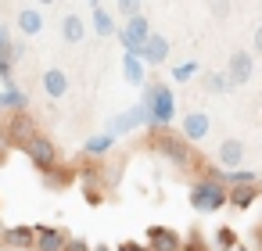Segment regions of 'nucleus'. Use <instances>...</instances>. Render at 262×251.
<instances>
[{
  "mask_svg": "<svg viewBox=\"0 0 262 251\" xmlns=\"http://www.w3.org/2000/svg\"><path fill=\"white\" fill-rule=\"evenodd\" d=\"M144 122H147V108H144V104H137V108L122 111V115L108 126V133H112V136H119V133H133V129H137V126H144Z\"/></svg>",
  "mask_w": 262,
  "mask_h": 251,
  "instance_id": "nucleus-14",
  "label": "nucleus"
},
{
  "mask_svg": "<svg viewBox=\"0 0 262 251\" xmlns=\"http://www.w3.org/2000/svg\"><path fill=\"white\" fill-rule=\"evenodd\" d=\"M72 179H76V169H72V165H61V162H58L54 169H47V172H43V183H47L51 190H65Z\"/></svg>",
  "mask_w": 262,
  "mask_h": 251,
  "instance_id": "nucleus-19",
  "label": "nucleus"
},
{
  "mask_svg": "<svg viewBox=\"0 0 262 251\" xmlns=\"http://www.w3.org/2000/svg\"><path fill=\"white\" fill-rule=\"evenodd\" d=\"M140 61H147V65H162V61H169V40H165L162 33H151L147 43L140 47Z\"/></svg>",
  "mask_w": 262,
  "mask_h": 251,
  "instance_id": "nucleus-13",
  "label": "nucleus"
},
{
  "mask_svg": "<svg viewBox=\"0 0 262 251\" xmlns=\"http://www.w3.org/2000/svg\"><path fill=\"white\" fill-rule=\"evenodd\" d=\"M251 47H255V54H258V58H262V26H258V29H255V40H251Z\"/></svg>",
  "mask_w": 262,
  "mask_h": 251,
  "instance_id": "nucleus-34",
  "label": "nucleus"
},
{
  "mask_svg": "<svg viewBox=\"0 0 262 251\" xmlns=\"http://www.w3.org/2000/svg\"><path fill=\"white\" fill-rule=\"evenodd\" d=\"M18 108H29V94L8 83L4 90H0V111H18Z\"/></svg>",
  "mask_w": 262,
  "mask_h": 251,
  "instance_id": "nucleus-20",
  "label": "nucleus"
},
{
  "mask_svg": "<svg viewBox=\"0 0 262 251\" xmlns=\"http://www.w3.org/2000/svg\"><path fill=\"white\" fill-rule=\"evenodd\" d=\"M201 83H205V90H208V94H230V90H237V86L230 83V76H226V72H205V76H201Z\"/></svg>",
  "mask_w": 262,
  "mask_h": 251,
  "instance_id": "nucleus-24",
  "label": "nucleus"
},
{
  "mask_svg": "<svg viewBox=\"0 0 262 251\" xmlns=\"http://www.w3.org/2000/svg\"><path fill=\"white\" fill-rule=\"evenodd\" d=\"M33 244H36V226H8V230H4V244H0V247L33 251Z\"/></svg>",
  "mask_w": 262,
  "mask_h": 251,
  "instance_id": "nucleus-10",
  "label": "nucleus"
},
{
  "mask_svg": "<svg viewBox=\"0 0 262 251\" xmlns=\"http://www.w3.org/2000/svg\"><path fill=\"white\" fill-rule=\"evenodd\" d=\"M115 8H119V15H122V18L144 15V11H140V0H115Z\"/></svg>",
  "mask_w": 262,
  "mask_h": 251,
  "instance_id": "nucleus-29",
  "label": "nucleus"
},
{
  "mask_svg": "<svg viewBox=\"0 0 262 251\" xmlns=\"http://www.w3.org/2000/svg\"><path fill=\"white\" fill-rule=\"evenodd\" d=\"M147 147H155L162 158H169L176 169H190L194 165V147H190V140L183 136V133H176V129H169V126H151V140H147Z\"/></svg>",
  "mask_w": 262,
  "mask_h": 251,
  "instance_id": "nucleus-1",
  "label": "nucleus"
},
{
  "mask_svg": "<svg viewBox=\"0 0 262 251\" xmlns=\"http://www.w3.org/2000/svg\"><path fill=\"white\" fill-rule=\"evenodd\" d=\"M208 129H212V119L205 115V111H190V115H183V136L190 140V144H198V140H205L208 136Z\"/></svg>",
  "mask_w": 262,
  "mask_h": 251,
  "instance_id": "nucleus-15",
  "label": "nucleus"
},
{
  "mask_svg": "<svg viewBox=\"0 0 262 251\" xmlns=\"http://www.w3.org/2000/svg\"><path fill=\"white\" fill-rule=\"evenodd\" d=\"M36 4H54V0H36Z\"/></svg>",
  "mask_w": 262,
  "mask_h": 251,
  "instance_id": "nucleus-40",
  "label": "nucleus"
},
{
  "mask_svg": "<svg viewBox=\"0 0 262 251\" xmlns=\"http://www.w3.org/2000/svg\"><path fill=\"white\" fill-rule=\"evenodd\" d=\"M251 72H255V54H251V51H233L230 61H226L230 83H233V86H244V83L251 79Z\"/></svg>",
  "mask_w": 262,
  "mask_h": 251,
  "instance_id": "nucleus-8",
  "label": "nucleus"
},
{
  "mask_svg": "<svg viewBox=\"0 0 262 251\" xmlns=\"http://www.w3.org/2000/svg\"><path fill=\"white\" fill-rule=\"evenodd\" d=\"M115 251H147V244H137V240H122Z\"/></svg>",
  "mask_w": 262,
  "mask_h": 251,
  "instance_id": "nucleus-33",
  "label": "nucleus"
},
{
  "mask_svg": "<svg viewBox=\"0 0 262 251\" xmlns=\"http://www.w3.org/2000/svg\"><path fill=\"white\" fill-rule=\"evenodd\" d=\"M122 76H126V83H133V86H144V61H140V54H129V51H122Z\"/></svg>",
  "mask_w": 262,
  "mask_h": 251,
  "instance_id": "nucleus-22",
  "label": "nucleus"
},
{
  "mask_svg": "<svg viewBox=\"0 0 262 251\" xmlns=\"http://www.w3.org/2000/svg\"><path fill=\"white\" fill-rule=\"evenodd\" d=\"M219 183H223V187H237V183H258V172H251V169H230V172H219Z\"/></svg>",
  "mask_w": 262,
  "mask_h": 251,
  "instance_id": "nucleus-25",
  "label": "nucleus"
},
{
  "mask_svg": "<svg viewBox=\"0 0 262 251\" xmlns=\"http://www.w3.org/2000/svg\"><path fill=\"white\" fill-rule=\"evenodd\" d=\"M26 158L40 169V172H47V169H54L58 162H61V151H58V144L51 140V136H43V133H36L29 144H26Z\"/></svg>",
  "mask_w": 262,
  "mask_h": 251,
  "instance_id": "nucleus-5",
  "label": "nucleus"
},
{
  "mask_svg": "<svg viewBox=\"0 0 262 251\" xmlns=\"http://www.w3.org/2000/svg\"><path fill=\"white\" fill-rule=\"evenodd\" d=\"M258 183H237V187H226V204L230 208H237V212H244V208H251L255 201H258Z\"/></svg>",
  "mask_w": 262,
  "mask_h": 251,
  "instance_id": "nucleus-11",
  "label": "nucleus"
},
{
  "mask_svg": "<svg viewBox=\"0 0 262 251\" xmlns=\"http://www.w3.org/2000/svg\"><path fill=\"white\" fill-rule=\"evenodd\" d=\"M244 140H223L219 144V151H215V158H219V165H226V169H241V158H244Z\"/></svg>",
  "mask_w": 262,
  "mask_h": 251,
  "instance_id": "nucleus-17",
  "label": "nucleus"
},
{
  "mask_svg": "<svg viewBox=\"0 0 262 251\" xmlns=\"http://www.w3.org/2000/svg\"><path fill=\"white\" fill-rule=\"evenodd\" d=\"M251 240H255V244H258V247H262V222H258V226H255V230H251Z\"/></svg>",
  "mask_w": 262,
  "mask_h": 251,
  "instance_id": "nucleus-35",
  "label": "nucleus"
},
{
  "mask_svg": "<svg viewBox=\"0 0 262 251\" xmlns=\"http://www.w3.org/2000/svg\"><path fill=\"white\" fill-rule=\"evenodd\" d=\"M190 204L198 212H219L226 204V187L219 179H194L190 187Z\"/></svg>",
  "mask_w": 262,
  "mask_h": 251,
  "instance_id": "nucleus-4",
  "label": "nucleus"
},
{
  "mask_svg": "<svg viewBox=\"0 0 262 251\" xmlns=\"http://www.w3.org/2000/svg\"><path fill=\"white\" fill-rule=\"evenodd\" d=\"M40 133L36 119L29 115V108H18V111H4V122H0V140L15 151H26V144Z\"/></svg>",
  "mask_w": 262,
  "mask_h": 251,
  "instance_id": "nucleus-2",
  "label": "nucleus"
},
{
  "mask_svg": "<svg viewBox=\"0 0 262 251\" xmlns=\"http://www.w3.org/2000/svg\"><path fill=\"white\" fill-rule=\"evenodd\" d=\"M4 230H8V226H4V222H0V244H4Z\"/></svg>",
  "mask_w": 262,
  "mask_h": 251,
  "instance_id": "nucleus-39",
  "label": "nucleus"
},
{
  "mask_svg": "<svg viewBox=\"0 0 262 251\" xmlns=\"http://www.w3.org/2000/svg\"><path fill=\"white\" fill-rule=\"evenodd\" d=\"M115 36H119L122 51L140 54V47H144V43H147V36H151V22H147V15H133V18H126V26H122Z\"/></svg>",
  "mask_w": 262,
  "mask_h": 251,
  "instance_id": "nucleus-6",
  "label": "nucleus"
},
{
  "mask_svg": "<svg viewBox=\"0 0 262 251\" xmlns=\"http://www.w3.org/2000/svg\"><path fill=\"white\" fill-rule=\"evenodd\" d=\"M40 86H43V94H47L51 101H61V97L69 94V72H65V69H47V72L40 76Z\"/></svg>",
  "mask_w": 262,
  "mask_h": 251,
  "instance_id": "nucleus-12",
  "label": "nucleus"
},
{
  "mask_svg": "<svg viewBox=\"0 0 262 251\" xmlns=\"http://www.w3.org/2000/svg\"><path fill=\"white\" fill-rule=\"evenodd\" d=\"M212 15L223 22V18H230V0H212Z\"/></svg>",
  "mask_w": 262,
  "mask_h": 251,
  "instance_id": "nucleus-31",
  "label": "nucleus"
},
{
  "mask_svg": "<svg viewBox=\"0 0 262 251\" xmlns=\"http://www.w3.org/2000/svg\"><path fill=\"white\" fill-rule=\"evenodd\" d=\"M183 251H212V247L205 244V237H201V230H190V237L183 240Z\"/></svg>",
  "mask_w": 262,
  "mask_h": 251,
  "instance_id": "nucleus-28",
  "label": "nucleus"
},
{
  "mask_svg": "<svg viewBox=\"0 0 262 251\" xmlns=\"http://www.w3.org/2000/svg\"><path fill=\"white\" fill-rule=\"evenodd\" d=\"M194 72H198V61H187V65H176V69H172V79H176V83H187Z\"/></svg>",
  "mask_w": 262,
  "mask_h": 251,
  "instance_id": "nucleus-30",
  "label": "nucleus"
},
{
  "mask_svg": "<svg viewBox=\"0 0 262 251\" xmlns=\"http://www.w3.org/2000/svg\"><path fill=\"white\" fill-rule=\"evenodd\" d=\"M147 251H183V237L172 226H147Z\"/></svg>",
  "mask_w": 262,
  "mask_h": 251,
  "instance_id": "nucleus-9",
  "label": "nucleus"
},
{
  "mask_svg": "<svg viewBox=\"0 0 262 251\" xmlns=\"http://www.w3.org/2000/svg\"><path fill=\"white\" fill-rule=\"evenodd\" d=\"M94 33L97 36H115L119 29H115V18L104 11V8H94Z\"/></svg>",
  "mask_w": 262,
  "mask_h": 251,
  "instance_id": "nucleus-26",
  "label": "nucleus"
},
{
  "mask_svg": "<svg viewBox=\"0 0 262 251\" xmlns=\"http://www.w3.org/2000/svg\"><path fill=\"white\" fill-rule=\"evenodd\" d=\"M61 251H90V244H86V240H83V237H69V240H65V247H61Z\"/></svg>",
  "mask_w": 262,
  "mask_h": 251,
  "instance_id": "nucleus-32",
  "label": "nucleus"
},
{
  "mask_svg": "<svg viewBox=\"0 0 262 251\" xmlns=\"http://www.w3.org/2000/svg\"><path fill=\"white\" fill-rule=\"evenodd\" d=\"M4 151H8V144H4V140H0V162H4Z\"/></svg>",
  "mask_w": 262,
  "mask_h": 251,
  "instance_id": "nucleus-38",
  "label": "nucleus"
},
{
  "mask_svg": "<svg viewBox=\"0 0 262 251\" xmlns=\"http://www.w3.org/2000/svg\"><path fill=\"white\" fill-rule=\"evenodd\" d=\"M140 104L147 108V126H169L176 119V97L165 83H147Z\"/></svg>",
  "mask_w": 262,
  "mask_h": 251,
  "instance_id": "nucleus-3",
  "label": "nucleus"
},
{
  "mask_svg": "<svg viewBox=\"0 0 262 251\" xmlns=\"http://www.w3.org/2000/svg\"><path fill=\"white\" fill-rule=\"evenodd\" d=\"M230 251H251V247H248V244H237V247H230Z\"/></svg>",
  "mask_w": 262,
  "mask_h": 251,
  "instance_id": "nucleus-37",
  "label": "nucleus"
},
{
  "mask_svg": "<svg viewBox=\"0 0 262 251\" xmlns=\"http://www.w3.org/2000/svg\"><path fill=\"white\" fill-rule=\"evenodd\" d=\"M90 251H112V247H108V244H97V247H90Z\"/></svg>",
  "mask_w": 262,
  "mask_h": 251,
  "instance_id": "nucleus-36",
  "label": "nucleus"
},
{
  "mask_svg": "<svg viewBox=\"0 0 262 251\" xmlns=\"http://www.w3.org/2000/svg\"><path fill=\"white\" fill-rule=\"evenodd\" d=\"M15 22H18V33H26V36H40L43 33V15L36 8H22Z\"/></svg>",
  "mask_w": 262,
  "mask_h": 251,
  "instance_id": "nucleus-18",
  "label": "nucleus"
},
{
  "mask_svg": "<svg viewBox=\"0 0 262 251\" xmlns=\"http://www.w3.org/2000/svg\"><path fill=\"white\" fill-rule=\"evenodd\" d=\"M215 244H219V251H230V247L241 244V237H237L233 226H219V230H215Z\"/></svg>",
  "mask_w": 262,
  "mask_h": 251,
  "instance_id": "nucleus-27",
  "label": "nucleus"
},
{
  "mask_svg": "<svg viewBox=\"0 0 262 251\" xmlns=\"http://www.w3.org/2000/svg\"><path fill=\"white\" fill-rule=\"evenodd\" d=\"M65 240H69L65 230H58V226H36V244H33V251H61Z\"/></svg>",
  "mask_w": 262,
  "mask_h": 251,
  "instance_id": "nucleus-16",
  "label": "nucleus"
},
{
  "mask_svg": "<svg viewBox=\"0 0 262 251\" xmlns=\"http://www.w3.org/2000/svg\"><path fill=\"white\" fill-rule=\"evenodd\" d=\"M22 54H26V47L11 40V29H4V26H0V79H4V83H11L15 61H18Z\"/></svg>",
  "mask_w": 262,
  "mask_h": 251,
  "instance_id": "nucleus-7",
  "label": "nucleus"
},
{
  "mask_svg": "<svg viewBox=\"0 0 262 251\" xmlns=\"http://www.w3.org/2000/svg\"><path fill=\"white\" fill-rule=\"evenodd\" d=\"M112 144H115V136H112V133H101V136H90V140L83 144V154H86V158H104V154L112 151Z\"/></svg>",
  "mask_w": 262,
  "mask_h": 251,
  "instance_id": "nucleus-23",
  "label": "nucleus"
},
{
  "mask_svg": "<svg viewBox=\"0 0 262 251\" xmlns=\"http://www.w3.org/2000/svg\"><path fill=\"white\" fill-rule=\"evenodd\" d=\"M83 36H86V22L79 15H65L61 18V40L65 43H83Z\"/></svg>",
  "mask_w": 262,
  "mask_h": 251,
  "instance_id": "nucleus-21",
  "label": "nucleus"
},
{
  "mask_svg": "<svg viewBox=\"0 0 262 251\" xmlns=\"http://www.w3.org/2000/svg\"><path fill=\"white\" fill-rule=\"evenodd\" d=\"M258 190H262V179H258Z\"/></svg>",
  "mask_w": 262,
  "mask_h": 251,
  "instance_id": "nucleus-41",
  "label": "nucleus"
}]
</instances>
